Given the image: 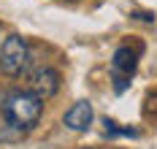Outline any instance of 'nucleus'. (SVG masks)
<instances>
[{
	"label": "nucleus",
	"instance_id": "nucleus-1",
	"mask_svg": "<svg viewBox=\"0 0 157 149\" xmlns=\"http://www.w3.org/2000/svg\"><path fill=\"white\" fill-rule=\"evenodd\" d=\"M0 114L8 117L19 130L27 133V130H33L38 125V119L44 114V100H38L30 90H14V92H8L3 98Z\"/></svg>",
	"mask_w": 157,
	"mask_h": 149
},
{
	"label": "nucleus",
	"instance_id": "nucleus-2",
	"mask_svg": "<svg viewBox=\"0 0 157 149\" xmlns=\"http://www.w3.org/2000/svg\"><path fill=\"white\" fill-rule=\"evenodd\" d=\"M30 68V44L22 35H8L0 46V71L8 76H22Z\"/></svg>",
	"mask_w": 157,
	"mask_h": 149
},
{
	"label": "nucleus",
	"instance_id": "nucleus-3",
	"mask_svg": "<svg viewBox=\"0 0 157 149\" xmlns=\"http://www.w3.org/2000/svg\"><path fill=\"white\" fill-rule=\"evenodd\" d=\"M111 73H114V90L125 92L127 84H130V76L136 73V52L127 49V46L117 49L114 60H111Z\"/></svg>",
	"mask_w": 157,
	"mask_h": 149
},
{
	"label": "nucleus",
	"instance_id": "nucleus-4",
	"mask_svg": "<svg viewBox=\"0 0 157 149\" xmlns=\"http://www.w3.org/2000/svg\"><path fill=\"white\" fill-rule=\"evenodd\" d=\"M30 92L38 100H46L60 92V73L54 68H38L30 76Z\"/></svg>",
	"mask_w": 157,
	"mask_h": 149
},
{
	"label": "nucleus",
	"instance_id": "nucleus-5",
	"mask_svg": "<svg viewBox=\"0 0 157 149\" xmlns=\"http://www.w3.org/2000/svg\"><path fill=\"white\" fill-rule=\"evenodd\" d=\"M65 128H71V130H87L90 125H92V103L90 100H78V103H73L68 111H65Z\"/></svg>",
	"mask_w": 157,
	"mask_h": 149
},
{
	"label": "nucleus",
	"instance_id": "nucleus-6",
	"mask_svg": "<svg viewBox=\"0 0 157 149\" xmlns=\"http://www.w3.org/2000/svg\"><path fill=\"white\" fill-rule=\"evenodd\" d=\"M22 136H25V130H19L14 122L8 119V117L0 114V141L3 144H14V141H22Z\"/></svg>",
	"mask_w": 157,
	"mask_h": 149
}]
</instances>
